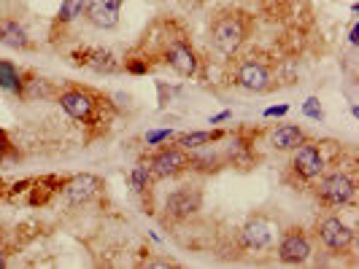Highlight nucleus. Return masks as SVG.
<instances>
[{"label": "nucleus", "mask_w": 359, "mask_h": 269, "mask_svg": "<svg viewBox=\"0 0 359 269\" xmlns=\"http://www.w3.org/2000/svg\"><path fill=\"white\" fill-rule=\"evenodd\" d=\"M249 35V19L238 11H229V14H222L211 22V43L216 52H222L225 57H232L243 41Z\"/></svg>", "instance_id": "1"}, {"label": "nucleus", "mask_w": 359, "mask_h": 269, "mask_svg": "<svg viewBox=\"0 0 359 269\" xmlns=\"http://www.w3.org/2000/svg\"><path fill=\"white\" fill-rule=\"evenodd\" d=\"M316 183V197L329 205V208H346L354 202V194H357V183L349 173L343 170H335V173H322Z\"/></svg>", "instance_id": "2"}, {"label": "nucleus", "mask_w": 359, "mask_h": 269, "mask_svg": "<svg viewBox=\"0 0 359 269\" xmlns=\"http://www.w3.org/2000/svg\"><path fill=\"white\" fill-rule=\"evenodd\" d=\"M203 208V191L197 186H178L165 200V218L170 221H187L197 215Z\"/></svg>", "instance_id": "3"}, {"label": "nucleus", "mask_w": 359, "mask_h": 269, "mask_svg": "<svg viewBox=\"0 0 359 269\" xmlns=\"http://www.w3.org/2000/svg\"><path fill=\"white\" fill-rule=\"evenodd\" d=\"M292 170L300 180H316L327 170L325 151L319 143L302 140L292 153Z\"/></svg>", "instance_id": "4"}, {"label": "nucleus", "mask_w": 359, "mask_h": 269, "mask_svg": "<svg viewBox=\"0 0 359 269\" xmlns=\"http://www.w3.org/2000/svg\"><path fill=\"white\" fill-rule=\"evenodd\" d=\"M316 235L322 239V245L332 253H346L354 245V237H357V232L346 221H340L338 215H329L325 221H319Z\"/></svg>", "instance_id": "5"}, {"label": "nucleus", "mask_w": 359, "mask_h": 269, "mask_svg": "<svg viewBox=\"0 0 359 269\" xmlns=\"http://www.w3.org/2000/svg\"><path fill=\"white\" fill-rule=\"evenodd\" d=\"M189 167V153L178 146H165L149 156V170L154 178H176Z\"/></svg>", "instance_id": "6"}, {"label": "nucleus", "mask_w": 359, "mask_h": 269, "mask_svg": "<svg viewBox=\"0 0 359 269\" xmlns=\"http://www.w3.org/2000/svg\"><path fill=\"white\" fill-rule=\"evenodd\" d=\"M57 103H60V108L65 111L70 119L92 121V116H95V108H98V103H100V97H98V94H92L90 89H79V87H73V89L60 92Z\"/></svg>", "instance_id": "7"}, {"label": "nucleus", "mask_w": 359, "mask_h": 269, "mask_svg": "<svg viewBox=\"0 0 359 269\" xmlns=\"http://www.w3.org/2000/svg\"><path fill=\"white\" fill-rule=\"evenodd\" d=\"M165 60L167 65L178 73V76H184V78H189V76H195L197 73V60L195 49H192V43L187 41V38H170L167 43H165Z\"/></svg>", "instance_id": "8"}, {"label": "nucleus", "mask_w": 359, "mask_h": 269, "mask_svg": "<svg viewBox=\"0 0 359 269\" xmlns=\"http://www.w3.org/2000/svg\"><path fill=\"white\" fill-rule=\"evenodd\" d=\"M311 259V239L302 229H289L281 235L278 242V261L287 267H297L305 264Z\"/></svg>", "instance_id": "9"}, {"label": "nucleus", "mask_w": 359, "mask_h": 269, "mask_svg": "<svg viewBox=\"0 0 359 269\" xmlns=\"http://www.w3.org/2000/svg\"><path fill=\"white\" fill-rule=\"evenodd\" d=\"M235 84H238L240 89L257 92V94H260V92L270 89L273 78H270L267 65H262L260 60H243V62H238V67H235Z\"/></svg>", "instance_id": "10"}, {"label": "nucleus", "mask_w": 359, "mask_h": 269, "mask_svg": "<svg viewBox=\"0 0 359 269\" xmlns=\"http://www.w3.org/2000/svg\"><path fill=\"white\" fill-rule=\"evenodd\" d=\"M103 189L98 175H90V173H81L76 178L63 180V194L70 205H87L90 200L98 197V191Z\"/></svg>", "instance_id": "11"}, {"label": "nucleus", "mask_w": 359, "mask_h": 269, "mask_svg": "<svg viewBox=\"0 0 359 269\" xmlns=\"http://www.w3.org/2000/svg\"><path fill=\"white\" fill-rule=\"evenodd\" d=\"M125 0H87V19L90 25H95L100 30H114L119 25V11H122Z\"/></svg>", "instance_id": "12"}, {"label": "nucleus", "mask_w": 359, "mask_h": 269, "mask_svg": "<svg viewBox=\"0 0 359 269\" xmlns=\"http://www.w3.org/2000/svg\"><path fill=\"white\" fill-rule=\"evenodd\" d=\"M240 237H243V245H246V248L262 250V248H267V245L273 242V226H270L267 218L257 215V218H252V221L243 226Z\"/></svg>", "instance_id": "13"}, {"label": "nucleus", "mask_w": 359, "mask_h": 269, "mask_svg": "<svg viewBox=\"0 0 359 269\" xmlns=\"http://www.w3.org/2000/svg\"><path fill=\"white\" fill-rule=\"evenodd\" d=\"M79 57V65H87V67H92L95 73H116L119 67H122V62L116 60L108 49H84V52H79L76 54Z\"/></svg>", "instance_id": "14"}, {"label": "nucleus", "mask_w": 359, "mask_h": 269, "mask_svg": "<svg viewBox=\"0 0 359 269\" xmlns=\"http://www.w3.org/2000/svg\"><path fill=\"white\" fill-rule=\"evenodd\" d=\"M302 140H308V135H305V129L297 127V124H281V127H276L273 135H270V146L276 151H294Z\"/></svg>", "instance_id": "15"}, {"label": "nucleus", "mask_w": 359, "mask_h": 269, "mask_svg": "<svg viewBox=\"0 0 359 269\" xmlns=\"http://www.w3.org/2000/svg\"><path fill=\"white\" fill-rule=\"evenodd\" d=\"M0 43L6 49H17V52H25L30 49V38H28V30L17 22V19H0Z\"/></svg>", "instance_id": "16"}, {"label": "nucleus", "mask_w": 359, "mask_h": 269, "mask_svg": "<svg viewBox=\"0 0 359 269\" xmlns=\"http://www.w3.org/2000/svg\"><path fill=\"white\" fill-rule=\"evenodd\" d=\"M222 138H225V132H187V135H178L176 146L184 149L187 153H192V151L208 149L211 143H216V140H222Z\"/></svg>", "instance_id": "17"}, {"label": "nucleus", "mask_w": 359, "mask_h": 269, "mask_svg": "<svg viewBox=\"0 0 359 269\" xmlns=\"http://www.w3.org/2000/svg\"><path fill=\"white\" fill-rule=\"evenodd\" d=\"M0 89L14 92V94L22 97V92H25V76H22V70L14 62L0 60Z\"/></svg>", "instance_id": "18"}, {"label": "nucleus", "mask_w": 359, "mask_h": 269, "mask_svg": "<svg viewBox=\"0 0 359 269\" xmlns=\"http://www.w3.org/2000/svg\"><path fill=\"white\" fill-rule=\"evenodd\" d=\"M84 8H87V0H63L60 3V14H57V22L60 25H70L76 19L84 17Z\"/></svg>", "instance_id": "19"}, {"label": "nucleus", "mask_w": 359, "mask_h": 269, "mask_svg": "<svg viewBox=\"0 0 359 269\" xmlns=\"http://www.w3.org/2000/svg\"><path fill=\"white\" fill-rule=\"evenodd\" d=\"M149 180H152L149 159H146V162H138V164L132 167V191H135V194H143L146 186H149Z\"/></svg>", "instance_id": "20"}, {"label": "nucleus", "mask_w": 359, "mask_h": 269, "mask_svg": "<svg viewBox=\"0 0 359 269\" xmlns=\"http://www.w3.org/2000/svg\"><path fill=\"white\" fill-rule=\"evenodd\" d=\"M302 114H305L308 119H316V121L325 119V108H322V103H319L316 97H308V100L302 103Z\"/></svg>", "instance_id": "21"}, {"label": "nucleus", "mask_w": 359, "mask_h": 269, "mask_svg": "<svg viewBox=\"0 0 359 269\" xmlns=\"http://www.w3.org/2000/svg\"><path fill=\"white\" fill-rule=\"evenodd\" d=\"M173 138V129H154V132H146V146H157Z\"/></svg>", "instance_id": "22"}, {"label": "nucleus", "mask_w": 359, "mask_h": 269, "mask_svg": "<svg viewBox=\"0 0 359 269\" xmlns=\"http://www.w3.org/2000/svg\"><path fill=\"white\" fill-rule=\"evenodd\" d=\"M289 114V105H273L265 111V119H273V116H287Z\"/></svg>", "instance_id": "23"}, {"label": "nucleus", "mask_w": 359, "mask_h": 269, "mask_svg": "<svg viewBox=\"0 0 359 269\" xmlns=\"http://www.w3.org/2000/svg\"><path fill=\"white\" fill-rule=\"evenodd\" d=\"M125 67H127L130 73H146V70H149V65H146V62H141V60H127L125 62Z\"/></svg>", "instance_id": "24"}, {"label": "nucleus", "mask_w": 359, "mask_h": 269, "mask_svg": "<svg viewBox=\"0 0 359 269\" xmlns=\"http://www.w3.org/2000/svg\"><path fill=\"white\" fill-rule=\"evenodd\" d=\"M8 151H11V140H8V135L0 129V162L6 159V153H8Z\"/></svg>", "instance_id": "25"}, {"label": "nucleus", "mask_w": 359, "mask_h": 269, "mask_svg": "<svg viewBox=\"0 0 359 269\" xmlns=\"http://www.w3.org/2000/svg\"><path fill=\"white\" fill-rule=\"evenodd\" d=\"M232 114L229 111H222V114H216V116H211V124H219V121H227Z\"/></svg>", "instance_id": "26"}, {"label": "nucleus", "mask_w": 359, "mask_h": 269, "mask_svg": "<svg viewBox=\"0 0 359 269\" xmlns=\"http://www.w3.org/2000/svg\"><path fill=\"white\" fill-rule=\"evenodd\" d=\"M349 38H351V43H357V41H359V38H357V25L351 28V35H349Z\"/></svg>", "instance_id": "27"}, {"label": "nucleus", "mask_w": 359, "mask_h": 269, "mask_svg": "<svg viewBox=\"0 0 359 269\" xmlns=\"http://www.w3.org/2000/svg\"><path fill=\"white\" fill-rule=\"evenodd\" d=\"M6 267V253H3V250H0V269Z\"/></svg>", "instance_id": "28"}]
</instances>
